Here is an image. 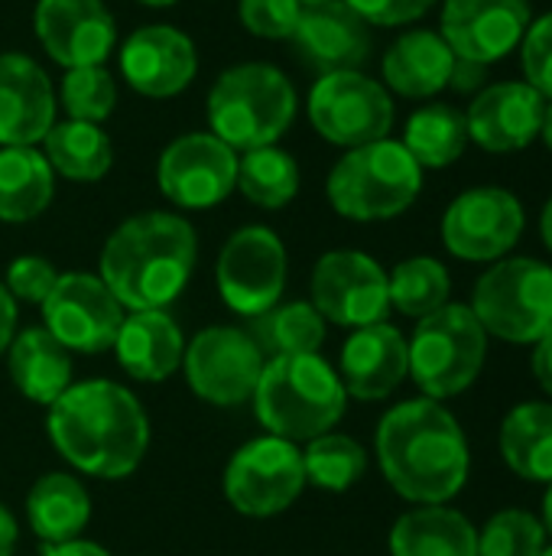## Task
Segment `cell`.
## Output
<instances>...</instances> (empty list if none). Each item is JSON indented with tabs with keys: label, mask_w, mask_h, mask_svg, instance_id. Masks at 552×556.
<instances>
[{
	"label": "cell",
	"mask_w": 552,
	"mask_h": 556,
	"mask_svg": "<svg viewBox=\"0 0 552 556\" xmlns=\"http://www.w3.org/2000/svg\"><path fill=\"white\" fill-rule=\"evenodd\" d=\"M374 446L384 479L407 502L446 505L468 482L465 430L439 401L416 397L387 410Z\"/></svg>",
	"instance_id": "obj_1"
},
{
	"label": "cell",
	"mask_w": 552,
	"mask_h": 556,
	"mask_svg": "<svg viewBox=\"0 0 552 556\" xmlns=\"http://www.w3.org/2000/svg\"><path fill=\"white\" fill-rule=\"evenodd\" d=\"M46 430L62 459L94 479H127L150 450L146 410L114 381L72 384L49 407Z\"/></svg>",
	"instance_id": "obj_2"
},
{
	"label": "cell",
	"mask_w": 552,
	"mask_h": 556,
	"mask_svg": "<svg viewBox=\"0 0 552 556\" xmlns=\"http://www.w3.org/2000/svg\"><path fill=\"white\" fill-rule=\"evenodd\" d=\"M198 238L172 212H143L114 228L101 251V280L124 309H166L192 280Z\"/></svg>",
	"instance_id": "obj_3"
},
{
	"label": "cell",
	"mask_w": 552,
	"mask_h": 556,
	"mask_svg": "<svg viewBox=\"0 0 552 556\" xmlns=\"http://www.w3.org/2000/svg\"><path fill=\"white\" fill-rule=\"evenodd\" d=\"M254 414L280 440H316L329 433L348 404L338 371L316 355L270 358L254 388Z\"/></svg>",
	"instance_id": "obj_4"
},
{
	"label": "cell",
	"mask_w": 552,
	"mask_h": 556,
	"mask_svg": "<svg viewBox=\"0 0 552 556\" xmlns=\"http://www.w3.org/2000/svg\"><path fill=\"white\" fill-rule=\"evenodd\" d=\"M296 117L290 78L267 62L231 65L208 91V127L231 150L273 147Z\"/></svg>",
	"instance_id": "obj_5"
},
{
	"label": "cell",
	"mask_w": 552,
	"mask_h": 556,
	"mask_svg": "<svg viewBox=\"0 0 552 556\" xmlns=\"http://www.w3.org/2000/svg\"><path fill=\"white\" fill-rule=\"evenodd\" d=\"M423 189V166L400 140L351 147L329 173L332 208L351 222H387L403 215Z\"/></svg>",
	"instance_id": "obj_6"
},
{
	"label": "cell",
	"mask_w": 552,
	"mask_h": 556,
	"mask_svg": "<svg viewBox=\"0 0 552 556\" xmlns=\"http://www.w3.org/2000/svg\"><path fill=\"white\" fill-rule=\"evenodd\" d=\"M410 378L429 401H446L468 391L488 362V332L472 306L446 303L423 316L413 329Z\"/></svg>",
	"instance_id": "obj_7"
},
{
	"label": "cell",
	"mask_w": 552,
	"mask_h": 556,
	"mask_svg": "<svg viewBox=\"0 0 552 556\" xmlns=\"http://www.w3.org/2000/svg\"><path fill=\"white\" fill-rule=\"evenodd\" d=\"M472 313L488 336L537 345L552 332V267L537 257H501L475 283Z\"/></svg>",
	"instance_id": "obj_8"
},
{
	"label": "cell",
	"mask_w": 552,
	"mask_h": 556,
	"mask_svg": "<svg viewBox=\"0 0 552 556\" xmlns=\"http://www.w3.org/2000/svg\"><path fill=\"white\" fill-rule=\"evenodd\" d=\"M303 489V450L280 437H257L244 443L224 469V498L247 518L283 515Z\"/></svg>",
	"instance_id": "obj_9"
},
{
	"label": "cell",
	"mask_w": 552,
	"mask_h": 556,
	"mask_svg": "<svg viewBox=\"0 0 552 556\" xmlns=\"http://www.w3.org/2000/svg\"><path fill=\"white\" fill-rule=\"evenodd\" d=\"M309 121L329 143L351 150L390 134L394 101L364 72H329L309 91Z\"/></svg>",
	"instance_id": "obj_10"
},
{
	"label": "cell",
	"mask_w": 552,
	"mask_h": 556,
	"mask_svg": "<svg viewBox=\"0 0 552 556\" xmlns=\"http://www.w3.org/2000/svg\"><path fill=\"white\" fill-rule=\"evenodd\" d=\"M127 309L94 274H59L52 293L42 300V329L68 352L98 355L114 349Z\"/></svg>",
	"instance_id": "obj_11"
},
{
	"label": "cell",
	"mask_w": 552,
	"mask_h": 556,
	"mask_svg": "<svg viewBox=\"0 0 552 556\" xmlns=\"http://www.w3.org/2000/svg\"><path fill=\"white\" fill-rule=\"evenodd\" d=\"M286 290V248L264 228L247 225L234 231L218 254V293L238 316H260L280 303Z\"/></svg>",
	"instance_id": "obj_12"
},
{
	"label": "cell",
	"mask_w": 552,
	"mask_h": 556,
	"mask_svg": "<svg viewBox=\"0 0 552 556\" xmlns=\"http://www.w3.org/2000/svg\"><path fill=\"white\" fill-rule=\"evenodd\" d=\"M527 225L524 205L501 186H478L452 199L442 215V244L459 261L495 264L511 254Z\"/></svg>",
	"instance_id": "obj_13"
},
{
	"label": "cell",
	"mask_w": 552,
	"mask_h": 556,
	"mask_svg": "<svg viewBox=\"0 0 552 556\" xmlns=\"http://www.w3.org/2000/svg\"><path fill=\"white\" fill-rule=\"evenodd\" d=\"M267 358L247 336V329L211 326L202 329L182 355L189 388L215 407H238L254 397Z\"/></svg>",
	"instance_id": "obj_14"
},
{
	"label": "cell",
	"mask_w": 552,
	"mask_h": 556,
	"mask_svg": "<svg viewBox=\"0 0 552 556\" xmlns=\"http://www.w3.org/2000/svg\"><path fill=\"white\" fill-rule=\"evenodd\" d=\"M312 306L325 323L364 329L387 323V270L361 251H329L312 270Z\"/></svg>",
	"instance_id": "obj_15"
},
{
	"label": "cell",
	"mask_w": 552,
	"mask_h": 556,
	"mask_svg": "<svg viewBox=\"0 0 552 556\" xmlns=\"http://www.w3.org/2000/svg\"><path fill=\"white\" fill-rule=\"evenodd\" d=\"M156 179L172 205L211 208L238 186V153L215 134H185L163 150Z\"/></svg>",
	"instance_id": "obj_16"
},
{
	"label": "cell",
	"mask_w": 552,
	"mask_h": 556,
	"mask_svg": "<svg viewBox=\"0 0 552 556\" xmlns=\"http://www.w3.org/2000/svg\"><path fill=\"white\" fill-rule=\"evenodd\" d=\"M530 23V0H446L439 36L459 59L495 65L521 49Z\"/></svg>",
	"instance_id": "obj_17"
},
{
	"label": "cell",
	"mask_w": 552,
	"mask_h": 556,
	"mask_svg": "<svg viewBox=\"0 0 552 556\" xmlns=\"http://www.w3.org/2000/svg\"><path fill=\"white\" fill-rule=\"evenodd\" d=\"M36 36L49 59L65 68L104 65L114 49L117 26L101 0H39Z\"/></svg>",
	"instance_id": "obj_18"
},
{
	"label": "cell",
	"mask_w": 552,
	"mask_h": 556,
	"mask_svg": "<svg viewBox=\"0 0 552 556\" xmlns=\"http://www.w3.org/2000/svg\"><path fill=\"white\" fill-rule=\"evenodd\" d=\"M547 98L527 81H498L475 94L465 111L468 140L488 153L527 150L543 127Z\"/></svg>",
	"instance_id": "obj_19"
},
{
	"label": "cell",
	"mask_w": 552,
	"mask_h": 556,
	"mask_svg": "<svg viewBox=\"0 0 552 556\" xmlns=\"http://www.w3.org/2000/svg\"><path fill=\"white\" fill-rule=\"evenodd\" d=\"M127 85L146 98H172L185 91L198 72L195 42L176 26H143L120 49Z\"/></svg>",
	"instance_id": "obj_20"
},
{
	"label": "cell",
	"mask_w": 552,
	"mask_h": 556,
	"mask_svg": "<svg viewBox=\"0 0 552 556\" xmlns=\"http://www.w3.org/2000/svg\"><path fill=\"white\" fill-rule=\"evenodd\" d=\"M55 124V91L49 75L23 52L0 55V147L42 143Z\"/></svg>",
	"instance_id": "obj_21"
},
{
	"label": "cell",
	"mask_w": 552,
	"mask_h": 556,
	"mask_svg": "<svg viewBox=\"0 0 552 556\" xmlns=\"http://www.w3.org/2000/svg\"><path fill=\"white\" fill-rule=\"evenodd\" d=\"M410 375V349L400 329L390 323H374L364 329H351L342 349V388L358 401H384L390 397Z\"/></svg>",
	"instance_id": "obj_22"
},
{
	"label": "cell",
	"mask_w": 552,
	"mask_h": 556,
	"mask_svg": "<svg viewBox=\"0 0 552 556\" xmlns=\"http://www.w3.org/2000/svg\"><path fill=\"white\" fill-rule=\"evenodd\" d=\"M293 39L303 55L329 72H358L371 55V29L345 0L303 7Z\"/></svg>",
	"instance_id": "obj_23"
},
{
	"label": "cell",
	"mask_w": 552,
	"mask_h": 556,
	"mask_svg": "<svg viewBox=\"0 0 552 556\" xmlns=\"http://www.w3.org/2000/svg\"><path fill=\"white\" fill-rule=\"evenodd\" d=\"M120 368L137 381H166L182 368L185 339L166 309H140L124 316L114 339Z\"/></svg>",
	"instance_id": "obj_24"
},
{
	"label": "cell",
	"mask_w": 552,
	"mask_h": 556,
	"mask_svg": "<svg viewBox=\"0 0 552 556\" xmlns=\"http://www.w3.org/2000/svg\"><path fill=\"white\" fill-rule=\"evenodd\" d=\"M455 52L433 29H410L384 52V81L403 98H433L449 88Z\"/></svg>",
	"instance_id": "obj_25"
},
{
	"label": "cell",
	"mask_w": 552,
	"mask_h": 556,
	"mask_svg": "<svg viewBox=\"0 0 552 556\" xmlns=\"http://www.w3.org/2000/svg\"><path fill=\"white\" fill-rule=\"evenodd\" d=\"M10 381L26 401L52 407L72 388V352L59 345L42 326L23 329L7 349Z\"/></svg>",
	"instance_id": "obj_26"
},
{
	"label": "cell",
	"mask_w": 552,
	"mask_h": 556,
	"mask_svg": "<svg viewBox=\"0 0 552 556\" xmlns=\"http://www.w3.org/2000/svg\"><path fill=\"white\" fill-rule=\"evenodd\" d=\"M390 556H478V531L455 508L420 505L397 518Z\"/></svg>",
	"instance_id": "obj_27"
},
{
	"label": "cell",
	"mask_w": 552,
	"mask_h": 556,
	"mask_svg": "<svg viewBox=\"0 0 552 556\" xmlns=\"http://www.w3.org/2000/svg\"><path fill=\"white\" fill-rule=\"evenodd\" d=\"M26 518L36 538L52 547V544H68L78 541L81 531L91 521V498L85 485L68 476V472H49L42 476L29 495H26Z\"/></svg>",
	"instance_id": "obj_28"
},
{
	"label": "cell",
	"mask_w": 552,
	"mask_h": 556,
	"mask_svg": "<svg viewBox=\"0 0 552 556\" xmlns=\"http://www.w3.org/2000/svg\"><path fill=\"white\" fill-rule=\"evenodd\" d=\"M55 195V173L33 147H0V222L39 218Z\"/></svg>",
	"instance_id": "obj_29"
},
{
	"label": "cell",
	"mask_w": 552,
	"mask_h": 556,
	"mask_svg": "<svg viewBox=\"0 0 552 556\" xmlns=\"http://www.w3.org/2000/svg\"><path fill=\"white\" fill-rule=\"evenodd\" d=\"M501 459L527 482H552V404L530 401L501 424Z\"/></svg>",
	"instance_id": "obj_30"
},
{
	"label": "cell",
	"mask_w": 552,
	"mask_h": 556,
	"mask_svg": "<svg viewBox=\"0 0 552 556\" xmlns=\"http://www.w3.org/2000/svg\"><path fill=\"white\" fill-rule=\"evenodd\" d=\"M42 156L49 160L52 173L72 182H98L114 163V147L98 124L68 117L52 124L42 137Z\"/></svg>",
	"instance_id": "obj_31"
},
{
	"label": "cell",
	"mask_w": 552,
	"mask_h": 556,
	"mask_svg": "<svg viewBox=\"0 0 552 556\" xmlns=\"http://www.w3.org/2000/svg\"><path fill=\"white\" fill-rule=\"evenodd\" d=\"M247 336L267 362L283 355H316L325 342V319L306 300L277 303L251 319Z\"/></svg>",
	"instance_id": "obj_32"
},
{
	"label": "cell",
	"mask_w": 552,
	"mask_h": 556,
	"mask_svg": "<svg viewBox=\"0 0 552 556\" xmlns=\"http://www.w3.org/2000/svg\"><path fill=\"white\" fill-rule=\"evenodd\" d=\"M400 143L423 169H446L455 160H462L468 147L465 111L452 104H426L407 121Z\"/></svg>",
	"instance_id": "obj_33"
},
{
	"label": "cell",
	"mask_w": 552,
	"mask_h": 556,
	"mask_svg": "<svg viewBox=\"0 0 552 556\" xmlns=\"http://www.w3.org/2000/svg\"><path fill=\"white\" fill-rule=\"evenodd\" d=\"M238 189L260 208H283L299 192V166L277 143L244 150L238 160Z\"/></svg>",
	"instance_id": "obj_34"
},
{
	"label": "cell",
	"mask_w": 552,
	"mask_h": 556,
	"mask_svg": "<svg viewBox=\"0 0 552 556\" xmlns=\"http://www.w3.org/2000/svg\"><path fill=\"white\" fill-rule=\"evenodd\" d=\"M387 293L397 313L423 319L449 303L452 280L446 264H439L436 257H410L400 261L394 274H387Z\"/></svg>",
	"instance_id": "obj_35"
},
{
	"label": "cell",
	"mask_w": 552,
	"mask_h": 556,
	"mask_svg": "<svg viewBox=\"0 0 552 556\" xmlns=\"http://www.w3.org/2000/svg\"><path fill=\"white\" fill-rule=\"evenodd\" d=\"M303 469H306V482L325 492H348L364 479L368 453L358 440L329 430L309 440V446L303 450Z\"/></svg>",
	"instance_id": "obj_36"
},
{
	"label": "cell",
	"mask_w": 552,
	"mask_h": 556,
	"mask_svg": "<svg viewBox=\"0 0 552 556\" xmlns=\"http://www.w3.org/2000/svg\"><path fill=\"white\" fill-rule=\"evenodd\" d=\"M547 531L537 515L524 508L498 511L478 531V556H543Z\"/></svg>",
	"instance_id": "obj_37"
},
{
	"label": "cell",
	"mask_w": 552,
	"mask_h": 556,
	"mask_svg": "<svg viewBox=\"0 0 552 556\" xmlns=\"http://www.w3.org/2000/svg\"><path fill=\"white\" fill-rule=\"evenodd\" d=\"M62 104L72 121L101 124L117 104V85L104 65L68 68L62 78Z\"/></svg>",
	"instance_id": "obj_38"
},
{
	"label": "cell",
	"mask_w": 552,
	"mask_h": 556,
	"mask_svg": "<svg viewBox=\"0 0 552 556\" xmlns=\"http://www.w3.org/2000/svg\"><path fill=\"white\" fill-rule=\"evenodd\" d=\"M299 13V0H241V23L260 39H290Z\"/></svg>",
	"instance_id": "obj_39"
},
{
	"label": "cell",
	"mask_w": 552,
	"mask_h": 556,
	"mask_svg": "<svg viewBox=\"0 0 552 556\" xmlns=\"http://www.w3.org/2000/svg\"><path fill=\"white\" fill-rule=\"evenodd\" d=\"M521 62L527 85H534L547 101H552V13H543L537 23H530L521 42Z\"/></svg>",
	"instance_id": "obj_40"
},
{
	"label": "cell",
	"mask_w": 552,
	"mask_h": 556,
	"mask_svg": "<svg viewBox=\"0 0 552 556\" xmlns=\"http://www.w3.org/2000/svg\"><path fill=\"white\" fill-rule=\"evenodd\" d=\"M55 280H59V270H55L46 257H39V254H23V257H16V261L7 267L3 287L10 290L13 300L42 306V300L52 293Z\"/></svg>",
	"instance_id": "obj_41"
},
{
	"label": "cell",
	"mask_w": 552,
	"mask_h": 556,
	"mask_svg": "<svg viewBox=\"0 0 552 556\" xmlns=\"http://www.w3.org/2000/svg\"><path fill=\"white\" fill-rule=\"evenodd\" d=\"M364 23L374 26H403L433 10L436 0H345Z\"/></svg>",
	"instance_id": "obj_42"
},
{
	"label": "cell",
	"mask_w": 552,
	"mask_h": 556,
	"mask_svg": "<svg viewBox=\"0 0 552 556\" xmlns=\"http://www.w3.org/2000/svg\"><path fill=\"white\" fill-rule=\"evenodd\" d=\"M485 78H488V65L455 55L452 75H449V88H455L459 94H475V91L485 88Z\"/></svg>",
	"instance_id": "obj_43"
},
{
	"label": "cell",
	"mask_w": 552,
	"mask_h": 556,
	"mask_svg": "<svg viewBox=\"0 0 552 556\" xmlns=\"http://www.w3.org/2000/svg\"><path fill=\"white\" fill-rule=\"evenodd\" d=\"M530 368H534V378L537 384L552 397V332L547 339H540L534 345V355H530Z\"/></svg>",
	"instance_id": "obj_44"
},
{
	"label": "cell",
	"mask_w": 552,
	"mask_h": 556,
	"mask_svg": "<svg viewBox=\"0 0 552 556\" xmlns=\"http://www.w3.org/2000/svg\"><path fill=\"white\" fill-rule=\"evenodd\" d=\"M13 332H16V300L10 296V290L0 280V355L10 349Z\"/></svg>",
	"instance_id": "obj_45"
},
{
	"label": "cell",
	"mask_w": 552,
	"mask_h": 556,
	"mask_svg": "<svg viewBox=\"0 0 552 556\" xmlns=\"http://www.w3.org/2000/svg\"><path fill=\"white\" fill-rule=\"evenodd\" d=\"M42 556H111L101 544H94V541H68V544H52V547H46Z\"/></svg>",
	"instance_id": "obj_46"
},
{
	"label": "cell",
	"mask_w": 552,
	"mask_h": 556,
	"mask_svg": "<svg viewBox=\"0 0 552 556\" xmlns=\"http://www.w3.org/2000/svg\"><path fill=\"white\" fill-rule=\"evenodd\" d=\"M16 538H20L16 521H13V515L0 505V556H13V551H16Z\"/></svg>",
	"instance_id": "obj_47"
},
{
	"label": "cell",
	"mask_w": 552,
	"mask_h": 556,
	"mask_svg": "<svg viewBox=\"0 0 552 556\" xmlns=\"http://www.w3.org/2000/svg\"><path fill=\"white\" fill-rule=\"evenodd\" d=\"M540 235H543V244L552 251V195L543 205V215H540Z\"/></svg>",
	"instance_id": "obj_48"
},
{
	"label": "cell",
	"mask_w": 552,
	"mask_h": 556,
	"mask_svg": "<svg viewBox=\"0 0 552 556\" xmlns=\"http://www.w3.org/2000/svg\"><path fill=\"white\" fill-rule=\"evenodd\" d=\"M540 525H543L547 538H552V482L547 485V495H543V518H540Z\"/></svg>",
	"instance_id": "obj_49"
},
{
	"label": "cell",
	"mask_w": 552,
	"mask_h": 556,
	"mask_svg": "<svg viewBox=\"0 0 552 556\" xmlns=\"http://www.w3.org/2000/svg\"><path fill=\"white\" fill-rule=\"evenodd\" d=\"M540 137H543V143L550 147V153H552V101H547V111H543V127H540Z\"/></svg>",
	"instance_id": "obj_50"
},
{
	"label": "cell",
	"mask_w": 552,
	"mask_h": 556,
	"mask_svg": "<svg viewBox=\"0 0 552 556\" xmlns=\"http://www.w3.org/2000/svg\"><path fill=\"white\" fill-rule=\"evenodd\" d=\"M140 3H146V7H172L176 0H140Z\"/></svg>",
	"instance_id": "obj_51"
},
{
	"label": "cell",
	"mask_w": 552,
	"mask_h": 556,
	"mask_svg": "<svg viewBox=\"0 0 552 556\" xmlns=\"http://www.w3.org/2000/svg\"><path fill=\"white\" fill-rule=\"evenodd\" d=\"M303 7H312V3H322V0H299Z\"/></svg>",
	"instance_id": "obj_52"
},
{
	"label": "cell",
	"mask_w": 552,
	"mask_h": 556,
	"mask_svg": "<svg viewBox=\"0 0 552 556\" xmlns=\"http://www.w3.org/2000/svg\"><path fill=\"white\" fill-rule=\"evenodd\" d=\"M543 556H552V547H547V551H543Z\"/></svg>",
	"instance_id": "obj_53"
}]
</instances>
